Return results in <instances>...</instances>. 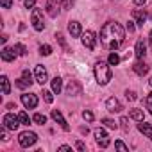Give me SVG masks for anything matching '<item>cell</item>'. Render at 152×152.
I'll return each mask as SVG.
<instances>
[{"label": "cell", "mask_w": 152, "mask_h": 152, "mask_svg": "<svg viewBox=\"0 0 152 152\" xmlns=\"http://www.w3.org/2000/svg\"><path fill=\"white\" fill-rule=\"evenodd\" d=\"M83 118H84L86 122H93L95 116H93V113H91L90 109H84V111H83Z\"/></svg>", "instance_id": "1f68e13d"}, {"label": "cell", "mask_w": 152, "mask_h": 152, "mask_svg": "<svg viewBox=\"0 0 152 152\" xmlns=\"http://www.w3.org/2000/svg\"><path fill=\"white\" fill-rule=\"evenodd\" d=\"M61 90H63V79H61V77H54V79H52V91L59 95Z\"/></svg>", "instance_id": "d6986e66"}, {"label": "cell", "mask_w": 152, "mask_h": 152, "mask_svg": "<svg viewBox=\"0 0 152 152\" xmlns=\"http://www.w3.org/2000/svg\"><path fill=\"white\" fill-rule=\"evenodd\" d=\"M43 100H45L47 104H52V102H54V91L43 90Z\"/></svg>", "instance_id": "d4e9b609"}, {"label": "cell", "mask_w": 152, "mask_h": 152, "mask_svg": "<svg viewBox=\"0 0 152 152\" xmlns=\"http://www.w3.org/2000/svg\"><path fill=\"white\" fill-rule=\"evenodd\" d=\"M81 39H83V45H84L88 50H93L95 45H97V36H95L93 31H86V32H83V34H81Z\"/></svg>", "instance_id": "8992f818"}, {"label": "cell", "mask_w": 152, "mask_h": 152, "mask_svg": "<svg viewBox=\"0 0 152 152\" xmlns=\"http://www.w3.org/2000/svg\"><path fill=\"white\" fill-rule=\"evenodd\" d=\"M7 109H16V104H7Z\"/></svg>", "instance_id": "f6af8a7d"}, {"label": "cell", "mask_w": 152, "mask_h": 152, "mask_svg": "<svg viewBox=\"0 0 152 152\" xmlns=\"http://www.w3.org/2000/svg\"><path fill=\"white\" fill-rule=\"evenodd\" d=\"M93 136H95V141H97V145H99L100 148H106V147H109L111 140H109L107 132H106L102 127H100V129H95V131H93Z\"/></svg>", "instance_id": "5b68a950"}, {"label": "cell", "mask_w": 152, "mask_h": 152, "mask_svg": "<svg viewBox=\"0 0 152 152\" xmlns=\"http://www.w3.org/2000/svg\"><path fill=\"white\" fill-rule=\"evenodd\" d=\"M113 77V72H111V64L106 61H99L95 64V79L100 86H106Z\"/></svg>", "instance_id": "7a4b0ae2"}, {"label": "cell", "mask_w": 152, "mask_h": 152, "mask_svg": "<svg viewBox=\"0 0 152 152\" xmlns=\"http://www.w3.org/2000/svg\"><path fill=\"white\" fill-rule=\"evenodd\" d=\"M15 50H16L18 56H25V54H27V47H25L23 43H16V45H15Z\"/></svg>", "instance_id": "4316f807"}, {"label": "cell", "mask_w": 152, "mask_h": 152, "mask_svg": "<svg viewBox=\"0 0 152 152\" xmlns=\"http://www.w3.org/2000/svg\"><path fill=\"white\" fill-rule=\"evenodd\" d=\"M56 39H57V41L61 43V47H63V48H64L66 52H70V48H68V45H66V41H64V36H63L61 32H57V34H56Z\"/></svg>", "instance_id": "f1b7e54d"}, {"label": "cell", "mask_w": 152, "mask_h": 152, "mask_svg": "<svg viewBox=\"0 0 152 152\" xmlns=\"http://www.w3.org/2000/svg\"><path fill=\"white\" fill-rule=\"evenodd\" d=\"M36 141H38V134L32 132V131H23V132H20V136H18V143H20L23 148L32 147Z\"/></svg>", "instance_id": "3957f363"}, {"label": "cell", "mask_w": 152, "mask_h": 152, "mask_svg": "<svg viewBox=\"0 0 152 152\" xmlns=\"http://www.w3.org/2000/svg\"><path fill=\"white\" fill-rule=\"evenodd\" d=\"M145 2H147V0H134L136 6H145Z\"/></svg>", "instance_id": "ee69618b"}, {"label": "cell", "mask_w": 152, "mask_h": 152, "mask_svg": "<svg viewBox=\"0 0 152 152\" xmlns=\"http://www.w3.org/2000/svg\"><path fill=\"white\" fill-rule=\"evenodd\" d=\"M125 39V29L116 22H107L100 29V43L107 50H116Z\"/></svg>", "instance_id": "6da1fadb"}, {"label": "cell", "mask_w": 152, "mask_h": 152, "mask_svg": "<svg viewBox=\"0 0 152 152\" xmlns=\"http://www.w3.org/2000/svg\"><path fill=\"white\" fill-rule=\"evenodd\" d=\"M32 122H34V124H38V125H43V124L47 122V116H45V115H41V113H36V115L32 116Z\"/></svg>", "instance_id": "cb8c5ba5"}, {"label": "cell", "mask_w": 152, "mask_h": 152, "mask_svg": "<svg viewBox=\"0 0 152 152\" xmlns=\"http://www.w3.org/2000/svg\"><path fill=\"white\" fill-rule=\"evenodd\" d=\"M31 23H32V27H34L36 31H43V29H45L43 11H41V9H38V7L32 9V13H31Z\"/></svg>", "instance_id": "277c9868"}, {"label": "cell", "mask_w": 152, "mask_h": 152, "mask_svg": "<svg viewBox=\"0 0 152 152\" xmlns=\"http://www.w3.org/2000/svg\"><path fill=\"white\" fill-rule=\"evenodd\" d=\"M22 77H23L29 84H32V75H31V72H29V70H23V72H22Z\"/></svg>", "instance_id": "d6a6232c"}, {"label": "cell", "mask_w": 152, "mask_h": 152, "mask_svg": "<svg viewBox=\"0 0 152 152\" xmlns=\"http://www.w3.org/2000/svg\"><path fill=\"white\" fill-rule=\"evenodd\" d=\"M107 63H109L111 66H116V64L120 63V56H118L116 52H111V54H109V57H107Z\"/></svg>", "instance_id": "603a6c76"}, {"label": "cell", "mask_w": 152, "mask_h": 152, "mask_svg": "<svg viewBox=\"0 0 152 152\" xmlns=\"http://www.w3.org/2000/svg\"><path fill=\"white\" fill-rule=\"evenodd\" d=\"M75 147H77V148H79V150H81V152H84V150H86V145H84V143H83V141H81V140H79V141H77V143H75Z\"/></svg>", "instance_id": "60d3db41"}, {"label": "cell", "mask_w": 152, "mask_h": 152, "mask_svg": "<svg viewBox=\"0 0 152 152\" xmlns=\"http://www.w3.org/2000/svg\"><path fill=\"white\" fill-rule=\"evenodd\" d=\"M22 104L25 106V109H34L38 106V97L34 93H23L22 95Z\"/></svg>", "instance_id": "30bf717a"}, {"label": "cell", "mask_w": 152, "mask_h": 152, "mask_svg": "<svg viewBox=\"0 0 152 152\" xmlns=\"http://www.w3.org/2000/svg\"><path fill=\"white\" fill-rule=\"evenodd\" d=\"M106 109H107L109 113H120L124 107H122V104L118 102V99H115V97H109V99L106 100Z\"/></svg>", "instance_id": "8fae6325"}, {"label": "cell", "mask_w": 152, "mask_h": 152, "mask_svg": "<svg viewBox=\"0 0 152 152\" xmlns=\"http://www.w3.org/2000/svg\"><path fill=\"white\" fill-rule=\"evenodd\" d=\"M115 147H116L118 150H124V152H127V150H129V147H127L124 141H120V140H118V141H115Z\"/></svg>", "instance_id": "836d02e7"}, {"label": "cell", "mask_w": 152, "mask_h": 152, "mask_svg": "<svg viewBox=\"0 0 152 152\" xmlns=\"http://www.w3.org/2000/svg\"><path fill=\"white\" fill-rule=\"evenodd\" d=\"M15 84H16V86L20 88V90H25V88H29V86H31V84H29V83H27V81H25L23 77H22V79H18V81H16Z\"/></svg>", "instance_id": "4dcf8cb0"}, {"label": "cell", "mask_w": 152, "mask_h": 152, "mask_svg": "<svg viewBox=\"0 0 152 152\" xmlns=\"http://www.w3.org/2000/svg\"><path fill=\"white\" fill-rule=\"evenodd\" d=\"M120 124H122V129L124 131H129V118L127 116H122L120 118Z\"/></svg>", "instance_id": "d590c367"}, {"label": "cell", "mask_w": 152, "mask_h": 152, "mask_svg": "<svg viewBox=\"0 0 152 152\" xmlns=\"http://www.w3.org/2000/svg\"><path fill=\"white\" fill-rule=\"evenodd\" d=\"M18 118H20L22 125H29V124H31V118H29V115H27L25 111H20V113H18Z\"/></svg>", "instance_id": "484cf974"}, {"label": "cell", "mask_w": 152, "mask_h": 152, "mask_svg": "<svg viewBox=\"0 0 152 152\" xmlns=\"http://www.w3.org/2000/svg\"><path fill=\"white\" fill-rule=\"evenodd\" d=\"M59 150L66 152V150H72V147H68V145H61V147H59Z\"/></svg>", "instance_id": "7bdbcfd3"}, {"label": "cell", "mask_w": 152, "mask_h": 152, "mask_svg": "<svg viewBox=\"0 0 152 152\" xmlns=\"http://www.w3.org/2000/svg\"><path fill=\"white\" fill-rule=\"evenodd\" d=\"M2 124H4V127H7L9 131H16V129H18V125H20L22 122H20L18 115L15 116V115L7 113V115H4V120H2Z\"/></svg>", "instance_id": "52a82bcc"}, {"label": "cell", "mask_w": 152, "mask_h": 152, "mask_svg": "<svg viewBox=\"0 0 152 152\" xmlns=\"http://www.w3.org/2000/svg\"><path fill=\"white\" fill-rule=\"evenodd\" d=\"M148 84H150V86H152V77H150V81H148Z\"/></svg>", "instance_id": "7dc6e473"}, {"label": "cell", "mask_w": 152, "mask_h": 152, "mask_svg": "<svg viewBox=\"0 0 152 152\" xmlns=\"http://www.w3.org/2000/svg\"><path fill=\"white\" fill-rule=\"evenodd\" d=\"M39 54L41 56H50L52 54V47L50 45H41L39 47Z\"/></svg>", "instance_id": "f546056e"}, {"label": "cell", "mask_w": 152, "mask_h": 152, "mask_svg": "<svg viewBox=\"0 0 152 152\" xmlns=\"http://www.w3.org/2000/svg\"><path fill=\"white\" fill-rule=\"evenodd\" d=\"M148 39H150V47H152V31H150V38Z\"/></svg>", "instance_id": "bcb514c9"}, {"label": "cell", "mask_w": 152, "mask_h": 152, "mask_svg": "<svg viewBox=\"0 0 152 152\" xmlns=\"http://www.w3.org/2000/svg\"><path fill=\"white\" fill-rule=\"evenodd\" d=\"M47 13H48L52 18H56L57 13H59V9H57V6H56L54 2H47Z\"/></svg>", "instance_id": "44dd1931"}, {"label": "cell", "mask_w": 152, "mask_h": 152, "mask_svg": "<svg viewBox=\"0 0 152 152\" xmlns=\"http://www.w3.org/2000/svg\"><path fill=\"white\" fill-rule=\"evenodd\" d=\"M138 131H140V132H143L148 140H152V124H145V122L141 120V122L138 124Z\"/></svg>", "instance_id": "ac0fdd59"}, {"label": "cell", "mask_w": 152, "mask_h": 152, "mask_svg": "<svg viewBox=\"0 0 152 152\" xmlns=\"http://www.w3.org/2000/svg\"><path fill=\"white\" fill-rule=\"evenodd\" d=\"M16 50H15V47L13 48H9V47H4L2 48V59L6 61V63H11V61H15L16 59Z\"/></svg>", "instance_id": "4fadbf2b"}, {"label": "cell", "mask_w": 152, "mask_h": 152, "mask_svg": "<svg viewBox=\"0 0 152 152\" xmlns=\"http://www.w3.org/2000/svg\"><path fill=\"white\" fill-rule=\"evenodd\" d=\"M132 18H134V22H136V25L141 27V25L147 22V13L141 11V9H134V11H132Z\"/></svg>", "instance_id": "2e32d148"}, {"label": "cell", "mask_w": 152, "mask_h": 152, "mask_svg": "<svg viewBox=\"0 0 152 152\" xmlns=\"http://www.w3.org/2000/svg\"><path fill=\"white\" fill-rule=\"evenodd\" d=\"M129 116H131L132 120H136V122H141V120H143V111H141V109H131Z\"/></svg>", "instance_id": "7402d4cb"}, {"label": "cell", "mask_w": 152, "mask_h": 152, "mask_svg": "<svg viewBox=\"0 0 152 152\" xmlns=\"http://www.w3.org/2000/svg\"><path fill=\"white\" fill-rule=\"evenodd\" d=\"M68 32L72 34V38H79V36L83 34L81 23H79V22H70V23H68Z\"/></svg>", "instance_id": "9a60e30c"}, {"label": "cell", "mask_w": 152, "mask_h": 152, "mask_svg": "<svg viewBox=\"0 0 152 152\" xmlns=\"http://www.w3.org/2000/svg\"><path fill=\"white\" fill-rule=\"evenodd\" d=\"M132 70H134L138 75H147V73H148V70H150V66H148L147 63H143L141 59H138V63L132 66Z\"/></svg>", "instance_id": "e0dca14e"}, {"label": "cell", "mask_w": 152, "mask_h": 152, "mask_svg": "<svg viewBox=\"0 0 152 152\" xmlns=\"http://www.w3.org/2000/svg\"><path fill=\"white\" fill-rule=\"evenodd\" d=\"M134 54H136V57H138V59H143V57H145V54H147V45H145V41H143V39H138V41H136Z\"/></svg>", "instance_id": "5bb4252c"}, {"label": "cell", "mask_w": 152, "mask_h": 152, "mask_svg": "<svg viewBox=\"0 0 152 152\" xmlns=\"http://www.w3.org/2000/svg\"><path fill=\"white\" fill-rule=\"evenodd\" d=\"M125 99H127V100H136L138 97H136L134 91H129V90H127V91H125Z\"/></svg>", "instance_id": "f35d334b"}, {"label": "cell", "mask_w": 152, "mask_h": 152, "mask_svg": "<svg viewBox=\"0 0 152 152\" xmlns=\"http://www.w3.org/2000/svg\"><path fill=\"white\" fill-rule=\"evenodd\" d=\"M102 124H104L107 129H116V127H118V124H116L115 120H111V118H102Z\"/></svg>", "instance_id": "83f0119b"}, {"label": "cell", "mask_w": 152, "mask_h": 152, "mask_svg": "<svg viewBox=\"0 0 152 152\" xmlns=\"http://www.w3.org/2000/svg\"><path fill=\"white\" fill-rule=\"evenodd\" d=\"M52 118H54V122H57L61 127H63V131H70V125L66 124V120H64V116H63V113L59 111V109H52Z\"/></svg>", "instance_id": "7c38bea8"}, {"label": "cell", "mask_w": 152, "mask_h": 152, "mask_svg": "<svg viewBox=\"0 0 152 152\" xmlns=\"http://www.w3.org/2000/svg\"><path fill=\"white\" fill-rule=\"evenodd\" d=\"M0 4H2L4 9H9V7L13 6V0H0Z\"/></svg>", "instance_id": "ab89813d"}, {"label": "cell", "mask_w": 152, "mask_h": 152, "mask_svg": "<svg viewBox=\"0 0 152 152\" xmlns=\"http://www.w3.org/2000/svg\"><path fill=\"white\" fill-rule=\"evenodd\" d=\"M72 6H73V0H63L61 2V9H68Z\"/></svg>", "instance_id": "74e56055"}, {"label": "cell", "mask_w": 152, "mask_h": 152, "mask_svg": "<svg viewBox=\"0 0 152 152\" xmlns=\"http://www.w3.org/2000/svg\"><path fill=\"white\" fill-rule=\"evenodd\" d=\"M0 83H2V93H4V95H9V91H11V84H9L7 75H2V77H0Z\"/></svg>", "instance_id": "ffe728a7"}, {"label": "cell", "mask_w": 152, "mask_h": 152, "mask_svg": "<svg viewBox=\"0 0 152 152\" xmlns=\"http://www.w3.org/2000/svg\"><path fill=\"white\" fill-rule=\"evenodd\" d=\"M81 93H83V86L79 84V81H68V84H66V95L77 97Z\"/></svg>", "instance_id": "ba28073f"}, {"label": "cell", "mask_w": 152, "mask_h": 152, "mask_svg": "<svg viewBox=\"0 0 152 152\" xmlns=\"http://www.w3.org/2000/svg\"><path fill=\"white\" fill-rule=\"evenodd\" d=\"M34 77H36V83L41 84V86L47 83V77H48V75H47V68H45L43 64H36V68H34Z\"/></svg>", "instance_id": "9c48e42d"}, {"label": "cell", "mask_w": 152, "mask_h": 152, "mask_svg": "<svg viewBox=\"0 0 152 152\" xmlns=\"http://www.w3.org/2000/svg\"><path fill=\"white\" fill-rule=\"evenodd\" d=\"M134 23H136V22H134V20H132V22H129V23H127V31H129V32H134Z\"/></svg>", "instance_id": "b9f144b4"}, {"label": "cell", "mask_w": 152, "mask_h": 152, "mask_svg": "<svg viewBox=\"0 0 152 152\" xmlns=\"http://www.w3.org/2000/svg\"><path fill=\"white\" fill-rule=\"evenodd\" d=\"M145 104H147V109H148V113L152 115V93H148V95H147V99H145Z\"/></svg>", "instance_id": "e575fe53"}, {"label": "cell", "mask_w": 152, "mask_h": 152, "mask_svg": "<svg viewBox=\"0 0 152 152\" xmlns=\"http://www.w3.org/2000/svg\"><path fill=\"white\" fill-rule=\"evenodd\" d=\"M23 6H25L27 9H34V6H36V0H23Z\"/></svg>", "instance_id": "8d00e7d4"}]
</instances>
